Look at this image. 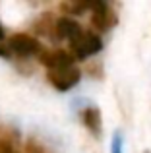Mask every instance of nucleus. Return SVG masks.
I'll return each mask as SVG.
<instances>
[{"label":"nucleus","instance_id":"nucleus-6","mask_svg":"<svg viewBox=\"0 0 151 153\" xmlns=\"http://www.w3.org/2000/svg\"><path fill=\"white\" fill-rule=\"evenodd\" d=\"M83 122H85V126L89 128L93 134H97L99 132V124H101L99 112L95 111V108H85V112H83Z\"/></svg>","mask_w":151,"mask_h":153},{"label":"nucleus","instance_id":"nucleus-9","mask_svg":"<svg viewBox=\"0 0 151 153\" xmlns=\"http://www.w3.org/2000/svg\"><path fill=\"white\" fill-rule=\"evenodd\" d=\"M2 35H4V33H2V27H0V39H2Z\"/></svg>","mask_w":151,"mask_h":153},{"label":"nucleus","instance_id":"nucleus-5","mask_svg":"<svg viewBox=\"0 0 151 153\" xmlns=\"http://www.w3.org/2000/svg\"><path fill=\"white\" fill-rule=\"evenodd\" d=\"M56 31H58V35H60V37H66V39H70V41H72V39L78 37L83 29L79 27V23L74 22V19L62 18V19H58V23H56Z\"/></svg>","mask_w":151,"mask_h":153},{"label":"nucleus","instance_id":"nucleus-4","mask_svg":"<svg viewBox=\"0 0 151 153\" xmlns=\"http://www.w3.org/2000/svg\"><path fill=\"white\" fill-rule=\"evenodd\" d=\"M41 60L49 70H58V68L74 66V56L68 54L66 51H49L41 56Z\"/></svg>","mask_w":151,"mask_h":153},{"label":"nucleus","instance_id":"nucleus-2","mask_svg":"<svg viewBox=\"0 0 151 153\" xmlns=\"http://www.w3.org/2000/svg\"><path fill=\"white\" fill-rule=\"evenodd\" d=\"M49 82L53 83L56 89L66 91L70 87H74L79 82V70L76 66L68 68H58V70H49Z\"/></svg>","mask_w":151,"mask_h":153},{"label":"nucleus","instance_id":"nucleus-1","mask_svg":"<svg viewBox=\"0 0 151 153\" xmlns=\"http://www.w3.org/2000/svg\"><path fill=\"white\" fill-rule=\"evenodd\" d=\"M70 45H72V51L78 58H87V56L101 51V39L91 31H81L78 37L70 41Z\"/></svg>","mask_w":151,"mask_h":153},{"label":"nucleus","instance_id":"nucleus-7","mask_svg":"<svg viewBox=\"0 0 151 153\" xmlns=\"http://www.w3.org/2000/svg\"><path fill=\"white\" fill-rule=\"evenodd\" d=\"M113 153H122V140H120V136H114V143H113Z\"/></svg>","mask_w":151,"mask_h":153},{"label":"nucleus","instance_id":"nucleus-8","mask_svg":"<svg viewBox=\"0 0 151 153\" xmlns=\"http://www.w3.org/2000/svg\"><path fill=\"white\" fill-rule=\"evenodd\" d=\"M0 153H14V149H12L8 143H4V142H0Z\"/></svg>","mask_w":151,"mask_h":153},{"label":"nucleus","instance_id":"nucleus-3","mask_svg":"<svg viewBox=\"0 0 151 153\" xmlns=\"http://www.w3.org/2000/svg\"><path fill=\"white\" fill-rule=\"evenodd\" d=\"M8 47L19 56H31V54H37V52L41 51V45H39L33 37L23 35V33L14 35V37L10 39V43H8Z\"/></svg>","mask_w":151,"mask_h":153}]
</instances>
